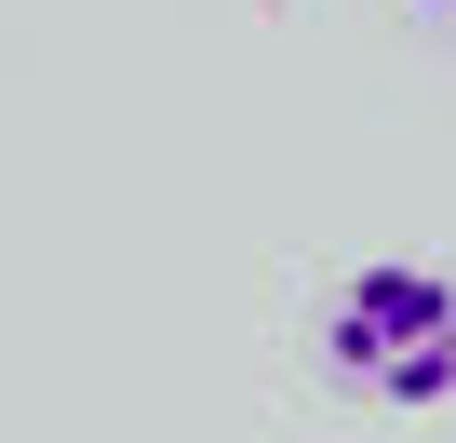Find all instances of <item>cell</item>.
<instances>
[{"label":"cell","mask_w":456,"mask_h":443,"mask_svg":"<svg viewBox=\"0 0 456 443\" xmlns=\"http://www.w3.org/2000/svg\"><path fill=\"white\" fill-rule=\"evenodd\" d=\"M322 363H336V390H362V403H389V416L456 403V283L416 269V256L349 269V283L322 296Z\"/></svg>","instance_id":"1"},{"label":"cell","mask_w":456,"mask_h":443,"mask_svg":"<svg viewBox=\"0 0 456 443\" xmlns=\"http://www.w3.org/2000/svg\"><path fill=\"white\" fill-rule=\"evenodd\" d=\"M416 14H456V0H416Z\"/></svg>","instance_id":"2"}]
</instances>
